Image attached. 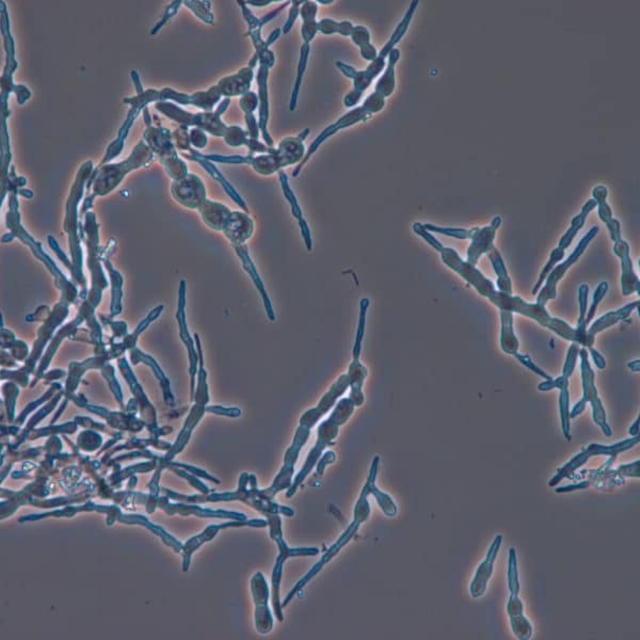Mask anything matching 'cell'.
<instances>
[{"instance_id": "obj_1", "label": "cell", "mask_w": 640, "mask_h": 640, "mask_svg": "<svg viewBox=\"0 0 640 640\" xmlns=\"http://www.w3.org/2000/svg\"><path fill=\"white\" fill-rule=\"evenodd\" d=\"M414 232L422 237L425 241H427L429 245L437 250L441 254L442 260L444 264L452 269L454 272L463 277L467 283L471 284L482 297H486L491 303L496 305L501 311H510V313H518L525 317L531 318V319L541 324L544 328L553 331L555 334L562 337L563 339L576 343L575 329L572 328L567 322L563 321L559 318L553 317L548 314L545 305L539 304V303H528L521 298L520 296H512L509 294H503L495 289L494 285L490 279H486L477 268L473 265L463 260L460 257L456 250L452 247H446L442 245L439 239L433 236L432 233L428 232L424 228L422 223L416 222L412 225Z\"/></svg>"}, {"instance_id": "obj_2", "label": "cell", "mask_w": 640, "mask_h": 640, "mask_svg": "<svg viewBox=\"0 0 640 640\" xmlns=\"http://www.w3.org/2000/svg\"><path fill=\"white\" fill-rule=\"evenodd\" d=\"M418 4H420L418 0H412L411 4H410L407 12H405V16L401 19L400 23H398L395 31L393 32L388 42L382 47L380 53H378V57L375 58L373 62H370V64H369L364 70H356V68H352V66L348 65V64L343 63V62L341 61L335 62L336 68H338L346 77L351 78L352 80H353V90H352L351 92H349V93L343 97V105H345L347 108H352V107L356 106V105L360 102L363 94L368 89L369 85H371L373 79H375V77L379 76L380 73H382V70H383L384 66H385L386 64V58L390 55V50H392L393 48H395V46L400 42L403 36L407 33V28H409L410 23H411L412 18H413V15L414 13H415Z\"/></svg>"}, {"instance_id": "obj_3", "label": "cell", "mask_w": 640, "mask_h": 640, "mask_svg": "<svg viewBox=\"0 0 640 640\" xmlns=\"http://www.w3.org/2000/svg\"><path fill=\"white\" fill-rule=\"evenodd\" d=\"M501 224V218L499 215L494 217L490 225L484 228H473L471 230L456 228H443V226L434 225V224H422L424 228L428 232L443 236L452 237L456 239H469L471 245L467 249L466 262L473 266H477L478 260L482 254L489 253L494 245L495 235Z\"/></svg>"}, {"instance_id": "obj_4", "label": "cell", "mask_w": 640, "mask_h": 640, "mask_svg": "<svg viewBox=\"0 0 640 640\" xmlns=\"http://www.w3.org/2000/svg\"><path fill=\"white\" fill-rule=\"evenodd\" d=\"M578 356L580 358V375H582V398L575 403L573 409L570 411V418H575L580 416L586 409L587 403H590L592 407L593 422L602 429L606 437H610L612 435V428L607 424V418H606V411L604 409L603 403L599 399L597 394V388H595V373L594 370L591 368L590 363H589V353L586 348L580 349Z\"/></svg>"}, {"instance_id": "obj_5", "label": "cell", "mask_w": 640, "mask_h": 640, "mask_svg": "<svg viewBox=\"0 0 640 640\" xmlns=\"http://www.w3.org/2000/svg\"><path fill=\"white\" fill-rule=\"evenodd\" d=\"M209 501H241L254 508L256 511L260 512L262 516H269L271 514H283V516L292 518L294 516V511L292 508L281 506L273 501L264 498L260 494L257 488V479L255 475H247V473L241 474L239 479V488L234 493H223V494H213L208 497Z\"/></svg>"}, {"instance_id": "obj_6", "label": "cell", "mask_w": 640, "mask_h": 640, "mask_svg": "<svg viewBox=\"0 0 640 640\" xmlns=\"http://www.w3.org/2000/svg\"><path fill=\"white\" fill-rule=\"evenodd\" d=\"M508 588L510 591L507 612L513 635L520 640H529L533 636V625L524 614V606L518 597L520 580H518V558L514 548H509L508 556Z\"/></svg>"}, {"instance_id": "obj_7", "label": "cell", "mask_w": 640, "mask_h": 640, "mask_svg": "<svg viewBox=\"0 0 640 640\" xmlns=\"http://www.w3.org/2000/svg\"><path fill=\"white\" fill-rule=\"evenodd\" d=\"M370 301L368 298L361 299L360 315H358V328H356V337H354L353 348H352V361L348 367V377L350 379L349 398L353 401L356 407H361L364 403L365 396L363 393V385L368 375L366 367L361 363V352H362L363 339L365 336V328H366V316Z\"/></svg>"}, {"instance_id": "obj_8", "label": "cell", "mask_w": 640, "mask_h": 640, "mask_svg": "<svg viewBox=\"0 0 640 640\" xmlns=\"http://www.w3.org/2000/svg\"><path fill=\"white\" fill-rule=\"evenodd\" d=\"M639 435H636V437H631V439H623V441L612 444V445H602V444L597 443L589 444L586 448H582L580 454L574 456L569 462L565 463L562 467H560L557 471L556 475L548 481V486H556L565 478L572 479L576 469L586 464L587 461L591 457L608 456L617 459V456L619 454L631 449L634 446L639 443Z\"/></svg>"}, {"instance_id": "obj_9", "label": "cell", "mask_w": 640, "mask_h": 640, "mask_svg": "<svg viewBox=\"0 0 640 640\" xmlns=\"http://www.w3.org/2000/svg\"><path fill=\"white\" fill-rule=\"evenodd\" d=\"M309 435H311V429L299 425L294 433V439H292V445L286 450L285 457H284V464L279 469L277 477L273 480L272 484L269 488L260 490V494L264 498L273 501L275 495L283 490H288L292 484V477L294 473V464L298 461L299 454L303 446L307 443Z\"/></svg>"}, {"instance_id": "obj_10", "label": "cell", "mask_w": 640, "mask_h": 640, "mask_svg": "<svg viewBox=\"0 0 640 640\" xmlns=\"http://www.w3.org/2000/svg\"><path fill=\"white\" fill-rule=\"evenodd\" d=\"M338 425L335 424L329 417L324 420V422H320L317 428V441H316L315 445L311 448V452L307 454L306 460H305L304 464H303L302 469H300L298 475L294 477L292 486L286 492L287 498H290L292 495H294V493L297 492V489L304 481L305 478L307 477L311 469L317 464L318 460L322 456V452H324V449L328 446L334 444V439L338 435Z\"/></svg>"}, {"instance_id": "obj_11", "label": "cell", "mask_w": 640, "mask_h": 640, "mask_svg": "<svg viewBox=\"0 0 640 640\" xmlns=\"http://www.w3.org/2000/svg\"><path fill=\"white\" fill-rule=\"evenodd\" d=\"M599 230V226H593V228H591L590 230H588V233L580 239V242L576 245V247L574 249V251L572 252L571 255H570L567 260H563L562 262H560V264L556 265V266L554 267V269L550 271V274L546 277L545 285L542 287V289L539 290V294L537 296V303L545 305L548 301L554 300V299L557 298V284L562 279L565 272H567L574 264H576V262H578L580 256L586 251L589 243L594 239V237L597 236Z\"/></svg>"}, {"instance_id": "obj_12", "label": "cell", "mask_w": 640, "mask_h": 640, "mask_svg": "<svg viewBox=\"0 0 640 640\" xmlns=\"http://www.w3.org/2000/svg\"><path fill=\"white\" fill-rule=\"evenodd\" d=\"M371 117H373V114L369 113L364 107L360 106L358 107V108L352 109L349 112L343 114L341 119H337L335 123L331 124L328 127L324 128V129L318 134L317 138L311 142V144L309 145V149H307L306 154H305L303 159L297 164L296 168L292 171V176L298 177L303 166L307 164V161L311 159V156L316 153V151L319 149L320 145H321L326 139L334 136L339 130L345 129V128L350 127V126L354 125V124L356 123H360V122L367 121V119H371Z\"/></svg>"}, {"instance_id": "obj_13", "label": "cell", "mask_w": 640, "mask_h": 640, "mask_svg": "<svg viewBox=\"0 0 640 640\" xmlns=\"http://www.w3.org/2000/svg\"><path fill=\"white\" fill-rule=\"evenodd\" d=\"M361 524H362V522L356 520V518H353L351 524L346 528V530L343 531V535L338 538V540L326 550V553L322 555L320 560L318 561L317 563H315L314 567H311V569L309 570V571L307 572V573L305 574L296 585H294V588L290 590V592L286 595L285 599L282 602V608L286 607V606L290 603V601L294 599V595H296L301 589L304 588V587L306 586L307 582H309V580H313V578L324 569V565H326V563L330 562V561L341 552V550L343 546H346L349 543L350 540H351L352 538L356 535V533H358Z\"/></svg>"}, {"instance_id": "obj_14", "label": "cell", "mask_w": 640, "mask_h": 640, "mask_svg": "<svg viewBox=\"0 0 640 640\" xmlns=\"http://www.w3.org/2000/svg\"><path fill=\"white\" fill-rule=\"evenodd\" d=\"M251 590L255 603V626L260 634H268L272 631L273 618L269 608L271 593L266 578L262 572H256L251 580Z\"/></svg>"}, {"instance_id": "obj_15", "label": "cell", "mask_w": 640, "mask_h": 640, "mask_svg": "<svg viewBox=\"0 0 640 640\" xmlns=\"http://www.w3.org/2000/svg\"><path fill=\"white\" fill-rule=\"evenodd\" d=\"M350 388V379L347 373L339 375L334 383L330 386L328 392L322 396L318 405L313 409L307 410L300 417L301 426L311 429L322 416L326 415L335 405L337 399L341 398Z\"/></svg>"}, {"instance_id": "obj_16", "label": "cell", "mask_w": 640, "mask_h": 640, "mask_svg": "<svg viewBox=\"0 0 640 640\" xmlns=\"http://www.w3.org/2000/svg\"><path fill=\"white\" fill-rule=\"evenodd\" d=\"M588 471V480L586 481L578 482V484H570V486H561V488H557L555 490L556 493H567L572 492V491H577L582 490V489L588 488L590 484H593V482H610L612 486H619V484H624V478L619 477L616 478V476H627V477H635L639 478V460L635 461V462L629 463V464H622L616 469V471H612V469H608V471H604L602 469H594V471Z\"/></svg>"}, {"instance_id": "obj_17", "label": "cell", "mask_w": 640, "mask_h": 640, "mask_svg": "<svg viewBox=\"0 0 640 640\" xmlns=\"http://www.w3.org/2000/svg\"><path fill=\"white\" fill-rule=\"evenodd\" d=\"M501 542H503V535H497L493 540L492 543H491L490 548H489L486 558L476 570L475 576H474L471 586H469V593H471V597H474V599L481 597L486 592L489 580L493 575L494 562L496 560L499 550H501Z\"/></svg>"}, {"instance_id": "obj_18", "label": "cell", "mask_w": 640, "mask_h": 640, "mask_svg": "<svg viewBox=\"0 0 640 640\" xmlns=\"http://www.w3.org/2000/svg\"><path fill=\"white\" fill-rule=\"evenodd\" d=\"M614 252L621 260V289L623 296L637 292L640 294V281L638 275L634 271L633 262L629 256V245L622 238L614 241Z\"/></svg>"}, {"instance_id": "obj_19", "label": "cell", "mask_w": 640, "mask_h": 640, "mask_svg": "<svg viewBox=\"0 0 640 640\" xmlns=\"http://www.w3.org/2000/svg\"><path fill=\"white\" fill-rule=\"evenodd\" d=\"M266 518L268 522L269 535L279 548V554L277 558L286 561L289 557H313L319 554L320 550L318 548H289L284 541L281 516L279 514H271Z\"/></svg>"}, {"instance_id": "obj_20", "label": "cell", "mask_w": 640, "mask_h": 640, "mask_svg": "<svg viewBox=\"0 0 640 640\" xmlns=\"http://www.w3.org/2000/svg\"><path fill=\"white\" fill-rule=\"evenodd\" d=\"M269 70L270 68L260 64L258 68L257 81L258 87V100H260V106H258V126H260V132H262V140L265 141L268 146L273 147V139L271 138L268 132L269 121V100H268V76Z\"/></svg>"}, {"instance_id": "obj_21", "label": "cell", "mask_w": 640, "mask_h": 640, "mask_svg": "<svg viewBox=\"0 0 640 640\" xmlns=\"http://www.w3.org/2000/svg\"><path fill=\"white\" fill-rule=\"evenodd\" d=\"M235 251H236L238 257L240 258L243 269H245V272L250 275L252 282L254 283V286H255L256 289H257L258 294H260L265 311H266L267 317L269 318L270 321H274L275 313L274 309H273L272 302H271L270 297H269L268 292H267L266 286H265L264 282H262V277H260V273H258L257 268H256L253 260H252L251 256H250L249 250L243 245L235 247Z\"/></svg>"}, {"instance_id": "obj_22", "label": "cell", "mask_w": 640, "mask_h": 640, "mask_svg": "<svg viewBox=\"0 0 640 640\" xmlns=\"http://www.w3.org/2000/svg\"><path fill=\"white\" fill-rule=\"evenodd\" d=\"M222 230L235 247L243 245L253 235L254 221L247 213L235 211L230 213Z\"/></svg>"}, {"instance_id": "obj_23", "label": "cell", "mask_w": 640, "mask_h": 640, "mask_svg": "<svg viewBox=\"0 0 640 640\" xmlns=\"http://www.w3.org/2000/svg\"><path fill=\"white\" fill-rule=\"evenodd\" d=\"M639 300L634 301V302L627 303L626 305L621 307V309H617V311H608L605 315L597 318V319L591 324L590 328L587 330L586 347L588 348V349L589 348L592 347V346L594 345L595 336H597V334H599L602 331L609 328V326H614V324H618V322L626 319V318L629 317V315H631V311L639 306Z\"/></svg>"}, {"instance_id": "obj_24", "label": "cell", "mask_w": 640, "mask_h": 640, "mask_svg": "<svg viewBox=\"0 0 640 640\" xmlns=\"http://www.w3.org/2000/svg\"><path fill=\"white\" fill-rule=\"evenodd\" d=\"M279 183H281L282 191H283L284 196H285L287 202L289 203L292 215H294V217L296 218L297 221H298L299 228H300L301 230V236H302L303 240H304L305 247H306L307 251H311V249H313V240H311V230H309V224H307V222L305 221L304 218H303L302 209H301L300 205H299L297 196H294V192L292 191V188H290L289 183H288L287 175H286V173L284 172L283 170L279 171Z\"/></svg>"}, {"instance_id": "obj_25", "label": "cell", "mask_w": 640, "mask_h": 640, "mask_svg": "<svg viewBox=\"0 0 640 640\" xmlns=\"http://www.w3.org/2000/svg\"><path fill=\"white\" fill-rule=\"evenodd\" d=\"M607 196L608 189L605 186H597L592 190L593 200L597 201V207H599L597 215H599V220L605 223L606 228L609 232L610 239L614 242L621 239V224L619 220L612 218V208L606 201Z\"/></svg>"}, {"instance_id": "obj_26", "label": "cell", "mask_w": 640, "mask_h": 640, "mask_svg": "<svg viewBox=\"0 0 640 640\" xmlns=\"http://www.w3.org/2000/svg\"><path fill=\"white\" fill-rule=\"evenodd\" d=\"M254 78V73L249 66L241 68L236 75L225 77L218 83L221 95L230 97V96H242L251 90L252 80Z\"/></svg>"}, {"instance_id": "obj_27", "label": "cell", "mask_w": 640, "mask_h": 640, "mask_svg": "<svg viewBox=\"0 0 640 640\" xmlns=\"http://www.w3.org/2000/svg\"><path fill=\"white\" fill-rule=\"evenodd\" d=\"M379 462V457L375 456V459L373 460V463H371L370 471H369V475L368 477H367L365 486L368 489L369 494H371L375 497L378 505L380 506L383 513L385 514L386 516L393 518V516H395L397 514V506L395 505V503L393 501V499L390 498V496H388V494L380 491L375 484Z\"/></svg>"}, {"instance_id": "obj_28", "label": "cell", "mask_w": 640, "mask_h": 640, "mask_svg": "<svg viewBox=\"0 0 640 640\" xmlns=\"http://www.w3.org/2000/svg\"><path fill=\"white\" fill-rule=\"evenodd\" d=\"M242 162L252 166V168L260 175H271L273 173L279 172L282 168H284L283 162L277 153V149H275L274 153L272 154L245 156L242 158Z\"/></svg>"}, {"instance_id": "obj_29", "label": "cell", "mask_w": 640, "mask_h": 640, "mask_svg": "<svg viewBox=\"0 0 640 640\" xmlns=\"http://www.w3.org/2000/svg\"><path fill=\"white\" fill-rule=\"evenodd\" d=\"M200 211L205 223L215 230H223L228 217L232 213L224 205L207 200L200 207Z\"/></svg>"}, {"instance_id": "obj_30", "label": "cell", "mask_w": 640, "mask_h": 640, "mask_svg": "<svg viewBox=\"0 0 640 640\" xmlns=\"http://www.w3.org/2000/svg\"><path fill=\"white\" fill-rule=\"evenodd\" d=\"M277 153L284 166H292L303 159L305 146L298 137H286L279 143Z\"/></svg>"}, {"instance_id": "obj_31", "label": "cell", "mask_w": 640, "mask_h": 640, "mask_svg": "<svg viewBox=\"0 0 640 640\" xmlns=\"http://www.w3.org/2000/svg\"><path fill=\"white\" fill-rule=\"evenodd\" d=\"M388 66L384 70L383 75L380 77L378 82L375 83V92L380 94L382 97L386 98L392 95L396 85V78H395V65H396L398 60L400 59V50L398 48H393L388 55Z\"/></svg>"}, {"instance_id": "obj_32", "label": "cell", "mask_w": 640, "mask_h": 640, "mask_svg": "<svg viewBox=\"0 0 640 640\" xmlns=\"http://www.w3.org/2000/svg\"><path fill=\"white\" fill-rule=\"evenodd\" d=\"M501 348L505 353L516 356L518 353V337L514 333L513 313L501 311Z\"/></svg>"}, {"instance_id": "obj_33", "label": "cell", "mask_w": 640, "mask_h": 640, "mask_svg": "<svg viewBox=\"0 0 640 640\" xmlns=\"http://www.w3.org/2000/svg\"><path fill=\"white\" fill-rule=\"evenodd\" d=\"M597 206V201L593 200V198H591V200H588L585 203L582 211L572 219L571 226H570L569 230L565 232V234L563 235V236L561 237L560 240H559L558 247L565 250L571 245L576 235L578 234V232H580V230H582V226L585 225V222H586L589 213H590Z\"/></svg>"}, {"instance_id": "obj_34", "label": "cell", "mask_w": 640, "mask_h": 640, "mask_svg": "<svg viewBox=\"0 0 640 640\" xmlns=\"http://www.w3.org/2000/svg\"><path fill=\"white\" fill-rule=\"evenodd\" d=\"M486 255H488L489 260H490L491 264H492L493 269H494L495 273H496V285L497 288H498V292H503V294H512L511 279H510L509 275H508L507 268H506L505 262H503V257H501L498 250H497L496 247H494L489 252V253H486Z\"/></svg>"}, {"instance_id": "obj_35", "label": "cell", "mask_w": 640, "mask_h": 640, "mask_svg": "<svg viewBox=\"0 0 640 640\" xmlns=\"http://www.w3.org/2000/svg\"><path fill=\"white\" fill-rule=\"evenodd\" d=\"M589 287L586 284H582L578 288V307H580V316H578L577 326L575 328L576 343L586 347V314L588 309Z\"/></svg>"}, {"instance_id": "obj_36", "label": "cell", "mask_w": 640, "mask_h": 640, "mask_svg": "<svg viewBox=\"0 0 640 640\" xmlns=\"http://www.w3.org/2000/svg\"><path fill=\"white\" fill-rule=\"evenodd\" d=\"M311 46L307 43H303L300 49V58H299L298 68H297L296 80H294V90L289 102V110L294 111L298 104V96L300 93L301 85H302L303 75L306 70L307 61H309Z\"/></svg>"}, {"instance_id": "obj_37", "label": "cell", "mask_w": 640, "mask_h": 640, "mask_svg": "<svg viewBox=\"0 0 640 640\" xmlns=\"http://www.w3.org/2000/svg\"><path fill=\"white\" fill-rule=\"evenodd\" d=\"M354 407H356V405H354L353 401L349 397H343V398L337 401L329 418L332 420L335 424L338 425L339 427L343 426L351 417L354 412Z\"/></svg>"}, {"instance_id": "obj_38", "label": "cell", "mask_w": 640, "mask_h": 640, "mask_svg": "<svg viewBox=\"0 0 640 640\" xmlns=\"http://www.w3.org/2000/svg\"><path fill=\"white\" fill-rule=\"evenodd\" d=\"M353 27L354 26L349 21H339L338 23L333 19L322 18L321 21H318V31L326 34V36L338 33L343 36H350Z\"/></svg>"}, {"instance_id": "obj_39", "label": "cell", "mask_w": 640, "mask_h": 640, "mask_svg": "<svg viewBox=\"0 0 640 640\" xmlns=\"http://www.w3.org/2000/svg\"><path fill=\"white\" fill-rule=\"evenodd\" d=\"M565 250L560 249V247H557L556 249L553 250L550 252V260L546 262L544 268L542 269L541 273H540L539 279H538L537 283H535V287L531 290V294H537L539 292V290L541 289L542 284L545 281L548 275L550 274V271L554 269V267L556 266L558 262H560L561 260L565 258Z\"/></svg>"}, {"instance_id": "obj_40", "label": "cell", "mask_w": 640, "mask_h": 640, "mask_svg": "<svg viewBox=\"0 0 640 640\" xmlns=\"http://www.w3.org/2000/svg\"><path fill=\"white\" fill-rule=\"evenodd\" d=\"M225 142L230 146H241V145H247L250 137L247 132L243 130L239 126H230L228 127L225 134H224Z\"/></svg>"}, {"instance_id": "obj_41", "label": "cell", "mask_w": 640, "mask_h": 640, "mask_svg": "<svg viewBox=\"0 0 640 640\" xmlns=\"http://www.w3.org/2000/svg\"><path fill=\"white\" fill-rule=\"evenodd\" d=\"M368 495V489H367L366 486H363L362 492H361L360 497H358L356 507H354V518L362 523L367 521V518H369V514H370V507H369L368 499H367Z\"/></svg>"}, {"instance_id": "obj_42", "label": "cell", "mask_w": 640, "mask_h": 640, "mask_svg": "<svg viewBox=\"0 0 640 640\" xmlns=\"http://www.w3.org/2000/svg\"><path fill=\"white\" fill-rule=\"evenodd\" d=\"M608 283L607 282H601V283L597 285V289L593 292L592 297V304H591L590 309L587 311L586 314V324L588 326L590 324L591 320L593 319L595 315V311H597V307L599 306V302L603 300L604 297H605L606 292H608Z\"/></svg>"}, {"instance_id": "obj_43", "label": "cell", "mask_w": 640, "mask_h": 640, "mask_svg": "<svg viewBox=\"0 0 640 640\" xmlns=\"http://www.w3.org/2000/svg\"><path fill=\"white\" fill-rule=\"evenodd\" d=\"M384 105H385V98L382 97L380 94L373 92V93L369 94V95L365 98L362 106L364 107L369 113L373 114V113L380 112V111L383 109Z\"/></svg>"}, {"instance_id": "obj_44", "label": "cell", "mask_w": 640, "mask_h": 640, "mask_svg": "<svg viewBox=\"0 0 640 640\" xmlns=\"http://www.w3.org/2000/svg\"><path fill=\"white\" fill-rule=\"evenodd\" d=\"M241 110L245 113H253L260 106V100L258 95L253 91H249L247 93L243 94L239 100Z\"/></svg>"}, {"instance_id": "obj_45", "label": "cell", "mask_w": 640, "mask_h": 640, "mask_svg": "<svg viewBox=\"0 0 640 640\" xmlns=\"http://www.w3.org/2000/svg\"><path fill=\"white\" fill-rule=\"evenodd\" d=\"M305 0H294L292 1V6H290L289 12H288V18L286 21V23H284L283 28H282V32L284 34L289 33L290 30H292V26H294V21L298 18L299 15H300V6H302L304 4Z\"/></svg>"}, {"instance_id": "obj_46", "label": "cell", "mask_w": 640, "mask_h": 640, "mask_svg": "<svg viewBox=\"0 0 640 640\" xmlns=\"http://www.w3.org/2000/svg\"><path fill=\"white\" fill-rule=\"evenodd\" d=\"M352 42L358 45V47L364 46V45L370 43V33L364 26H356L352 29L351 36Z\"/></svg>"}, {"instance_id": "obj_47", "label": "cell", "mask_w": 640, "mask_h": 640, "mask_svg": "<svg viewBox=\"0 0 640 640\" xmlns=\"http://www.w3.org/2000/svg\"><path fill=\"white\" fill-rule=\"evenodd\" d=\"M335 459H336V454H335L334 452L332 450H328V452H324L321 457H320L319 460L317 462V469H316V475L313 477V481H315L317 479V477H321L322 474H324V469L328 466L331 463L334 462Z\"/></svg>"}, {"instance_id": "obj_48", "label": "cell", "mask_w": 640, "mask_h": 640, "mask_svg": "<svg viewBox=\"0 0 640 640\" xmlns=\"http://www.w3.org/2000/svg\"><path fill=\"white\" fill-rule=\"evenodd\" d=\"M318 4L316 1L305 0L304 4L300 8V16L303 21H316Z\"/></svg>"}, {"instance_id": "obj_49", "label": "cell", "mask_w": 640, "mask_h": 640, "mask_svg": "<svg viewBox=\"0 0 640 640\" xmlns=\"http://www.w3.org/2000/svg\"><path fill=\"white\" fill-rule=\"evenodd\" d=\"M317 32V21H303L302 27H301V36H302L303 42L309 44L315 38Z\"/></svg>"}, {"instance_id": "obj_50", "label": "cell", "mask_w": 640, "mask_h": 640, "mask_svg": "<svg viewBox=\"0 0 640 640\" xmlns=\"http://www.w3.org/2000/svg\"><path fill=\"white\" fill-rule=\"evenodd\" d=\"M245 123H247V132L250 138L258 140L260 139V126H258L257 121H256L253 113H245Z\"/></svg>"}, {"instance_id": "obj_51", "label": "cell", "mask_w": 640, "mask_h": 640, "mask_svg": "<svg viewBox=\"0 0 640 640\" xmlns=\"http://www.w3.org/2000/svg\"><path fill=\"white\" fill-rule=\"evenodd\" d=\"M207 411L213 412L218 415L228 416V417H239L241 415V411L237 407H224L221 405H215V407H208Z\"/></svg>"}, {"instance_id": "obj_52", "label": "cell", "mask_w": 640, "mask_h": 640, "mask_svg": "<svg viewBox=\"0 0 640 640\" xmlns=\"http://www.w3.org/2000/svg\"><path fill=\"white\" fill-rule=\"evenodd\" d=\"M360 53L363 59L366 61L373 62L378 57V51L375 47L371 43L360 47Z\"/></svg>"}, {"instance_id": "obj_53", "label": "cell", "mask_w": 640, "mask_h": 640, "mask_svg": "<svg viewBox=\"0 0 640 640\" xmlns=\"http://www.w3.org/2000/svg\"><path fill=\"white\" fill-rule=\"evenodd\" d=\"M589 352H590L591 356H592L593 363H594L595 366L599 369H604L606 367V360L601 353H599L597 350H595L594 348L591 347L589 348Z\"/></svg>"}, {"instance_id": "obj_54", "label": "cell", "mask_w": 640, "mask_h": 640, "mask_svg": "<svg viewBox=\"0 0 640 640\" xmlns=\"http://www.w3.org/2000/svg\"><path fill=\"white\" fill-rule=\"evenodd\" d=\"M191 137L192 141H193L194 145H196V146L204 147L205 145H206L207 138L202 130H193V132H192Z\"/></svg>"}, {"instance_id": "obj_55", "label": "cell", "mask_w": 640, "mask_h": 640, "mask_svg": "<svg viewBox=\"0 0 640 640\" xmlns=\"http://www.w3.org/2000/svg\"><path fill=\"white\" fill-rule=\"evenodd\" d=\"M281 33L282 29H279V28H277V29L273 30V31L271 32L270 36H269L268 38H267L266 40L267 46H271V45H272L273 43H274L275 41L277 40V38L281 36Z\"/></svg>"}, {"instance_id": "obj_56", "label": "cell", "mask_w": 640, "mask_h": 640, "mask_svg": "<svg viewBox=\"0 0 640 640\" xmlns=\"http://www.w3.org/2000/svg\"><path fill=\"white\" fill-rule=\"evenodd\" d=\"M629 434L631 437H636V435H639V416L636 418L635 422H633L631 427L629 429Z\"/></svg>"}, {"instance_id": "obj_57", "label": "cell", "mask_w": 640, "mask_h": 640, "mask_svg": "<svg viewBox=\"0 0 640 640\" xmlns=\"http://www.w3.org/2000/svg\"><path fill=\"white\" fill-rule=\"evenodd\" d=\"M627 367L631 369L633 373H639L640 370V360L637 358V360L631 361L627 364Z\"/></svg>"}, {"instance_id": "obj_58", "label": "cell", "mask_w": 640, "mask_h": 640, "mask_svg": "<svg viewBox=\"0 0 640 640\" xmlns=\"http://www.w3.org/2000/svg\"><path fill=\"white\" fill-rule=\"evenodd\" d=\"M272 2H275V1H270V0H265V1H245V4H251V6H268V4H272Z\"/></svg>"}, {"instance_id": "obj_59", "label": "cell", "mask_w": 640, "mask_h": 640, "mask_svg": "<svg viewBox=\"0 0 640 640\" xmlns=\"http://www.w3.org/2000/svg\"><path fill=\"white\" fill-rule=\"evenodd\" d=\"M309 128H305V129H303L302 132H301L300 134H299L297 137H298V138L300 139L301 141H304L305 139H306V137L309 136Z\"/></svg>"}, {"instance_id": "obj_60", "label": "cell", "mask_w": 640, "mask_h": 640, "mask_svg": "<svg viewBox=\"0 0 640 640\" xmlns=\"http://www.w3.org/2000/svg\"><path fill=\"white\" fill-rule=\"evenodd\" d=\"M257 62H258L257 55H256V53H254L253 58H252V59L250 60L249 65H247V66H249L250 68H252V70H253V68H255L256 64H257Z\"/></svg>"}, {"instance_id": "obj_61", "label": "cell", "mask_w": 640, "mask_h": 640, "mask_svg": "<svg viewBox=\"0 0 640 640\" xmlns=\"http://www.w3.org/2000/svg\"><path fill=\"white\" fill-rule=\"evenodd\" d=\"M317 4H334V0H318Z\"/></svg>"}]
</instances>
